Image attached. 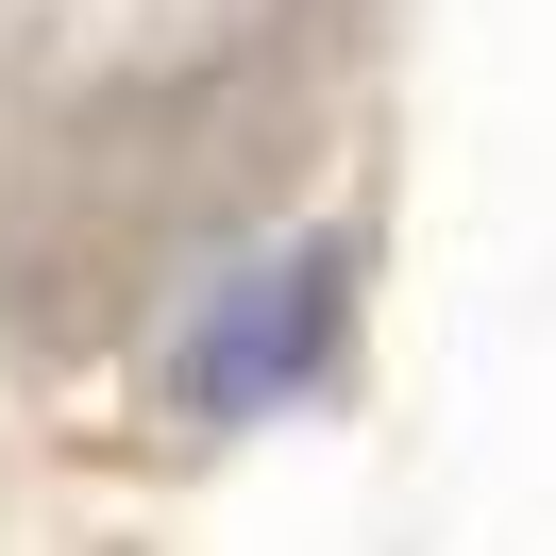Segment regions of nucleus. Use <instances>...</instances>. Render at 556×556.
<instances>
[{"label":"nucleus","mask_w":556,"mask_h":556,"mask_svg":"<svg viewBox=\"0 0 556 556\" xmlns=\"http://www.w3.org/2000/svg\"><path fill=\"white\" fill-rule=\"evenodd\" d=\"M338 304H354V253L338 237H287V253H237V270L186 304V338H169V388L203 421H270L287 388L338 354Z\"/></svg>","instance_id":"f257e3e1"}]
</instances>
